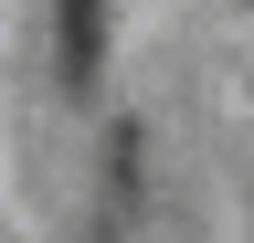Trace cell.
Returning <instances> with one entry per match:
<instances>
[{
    "instance_id": "cell-1",
    "label": "cell",
    "mask_w": 254,
    "mask_h": 243,
    "mask_svg": "<svg viewBox=\"0 0 254 243\" xmlns=\"http://www.w3.org/2000/svg\"><path fill=\"white\" fill-rule=\"evenodd\" d=\"M53 53H64V85H95V53H106V0H53Z\"/></svg>"
}]
</instances>
